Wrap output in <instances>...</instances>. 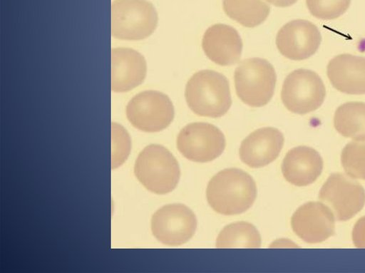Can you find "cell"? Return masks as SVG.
Returning a JSON list of instances; mask_svg holds the SVG:
<instances>
[{
	"instance_id": "cell-1",
	"label": "cell",
	"mask_w": 365,
	"mask_h": 273,
	"mask_svg": "<svg viewBox=\"0 0 365 273\" xmlns=\"http://www.w3.org/2000/svg\"><path fill=\"white\" fill-rule=\"evenodd\" d=\"M207 200L217 212L232 215L247 211L257 197V186L252 177L238 168H227L210 180Z\"/></svg>"
},
{
	"instance_id": "cell-2",
	"label": "cell",
	"mask_w": 365,
	"mask_h": 273,
	"mask_svg": "<svg viewBox=\"0 0 365 273\" xmlns=\"http://www.w3.org/2000/svg\"><path fill=\"white\" fill-rule=\"evenodd\" d=\"M185 96L191 110L200 116L220 118L232 104L227 78L212 70L194 73L186 84Z\"/></svg>"
},
{
	"instance_id": "cell-3",
	"label": "cell",
	"mask_w": 365,
	"mask_h": 273,
	"mask_svg": "<svg viewBox=\"0 0 365 273\" xmlns=\"http://www.w3.org/2000/svg\"><path fill=\"white\" fill-rule=\"evenodd\" d=\"M134 173L147 190L163 195L175 188L180 170L177 160L166 148L151 144L139 153Z\"/></svg>"
},
{
	"instance_id": "cell-4",
	"label": "cell",
	"mask_w": 365,
	"mask_h": 273,
	"mask_svg": "<svg viewBox=\"0 0 365 273\" xmlns=\"http://www.w3.org/2000/svg\"><path fill=\"white\" fill-rule=\"evenodd\" d=\"M236 93L251 107L267 104L274 95L277 75L273 66L266 59L250 58L243 60L234 73Z\"/></svg>"
},
{
	"instance_id": "cell-5",
	"label": "cell",
	"mask_w": 365,
	"mask_h": 273,
	"mask_svg": "<svg viewBox=\"0 0 365 273\" xmlns=\"http://www.w3.org/2000/svg\"><path fill=\"white\" fill-rule=\"evenodd\" d=\"M158 13L147 0H115L111 6V33L115 38L137 41L150 36L158 25Z\"/></svg>"
},
{
	"instance_id": "cell-6",
	"label": "cell",
	"mask_w": 365,
	"mask_h": 273,
	"mask_svg": "<svg viewBox=\"0 0 365 273\" xmlns=\"http://www.w3.org/2000/svg\"><path fill=\"white\" fill-rule=\"evenodd\" d=\"M125 112L133 127L148 133L165 129L175 115L170 98L162 92L153 90L144 91L133 96L127 104Z\"/></svg>"
},
{
	"instance_id": "cell-7",
	"label": "cell",
	"mask_w": 365,
	"mask_h": 273,
	"mask_svg": "<svg viewBox=\"0 0 365 273\" xmlns=\"http://www.w3.org/2000/svg\"><path fill=\"white\" fill-rule=\"evenodd\" d=\"M326 96L319 76L313 71L299 68L285 78L281 91L284 105L292 113L304 115L319 108Z\"/></svg>"
},
{
	"instance_id": "cell-8",
	"label": "cell",
	"mask_w": 365,
	"mask_h": 273,
	"mask_svg": "<svg viewBox=\"0 0 365 273\" xmlns=\"http://www.w3.org/2000/svg\"><path fill=\"white\" fill-rule=\"evenodd\" d=\"M222 132L212 124L197 122L187 124L177 137V148L187 159L199 163L212 161L225 148Z\"/></svg>"
},
{
	"instance_id": "cell-9",
	"label": "cell",
	"mask_w": 365,
	"mask_h": 273,
	"mask_svg": "<svg viewBox=\"0 0 365 273\" xmlns=\"http://www.w3.org/2000/svg\"><path fill=\"white\" fill-rule=\"evenodd\" d=\"M196 228L195 215L182 204L165 205L158 210L151 219L153 235L167 245L178 246L187 242Z\"/></svg>"
},
{
	"instance_id": "cell-10",
	"label": "cell",
	"mask_w": 365,
	"mask_h": 273,
	"mask_svg": "<svg viewBox=\"0 0 365 273\" xmlns=\"http://www.w3.org/2000/svg\"><path fill=\"white\" fill-rule=\"evenodd\" d=\"M319 198L330 206L338 220L346 221L363 208L365 191L351 177L333 173L322 187Z\"/></svg>"
},
{
	"instance_id": "cell-11",
	"label": "cell",
	"mask_w": 365,
	"mask_h": 273,
	"mask_svg": "<svg viewBox=\"0 0 365 273\" xmlns=\"http://www.w3.org/2000/svg\"><path fill=\"white\" fill-rule=\"evenodd\" d=\"M322 41L317 26L304 19L292 20L284 24L278 31L276 45L284 57L302 61L313 56Z\"/></svg>"
},
{
	"instance_id": "cell-12",
	"label": "cell",
	"mask_w": 365,
	"mask_h": 273,
	"mask_svg": "<svg viewBox=\"0 0 365 273\" xmlns=\"http://www.w3.org/2000/svg\"><path fill=\"white\" fill-rule=\"evenodd\" d=\"M291 225L294 232L304 242L318 243L334 234V216L326 205L309 202L295 211Z\"/></svg>"
},
{
	"instance_id": "cell-13",
	"label": "cell",
	"mask_w": 365,
	"mask_h": 273,
	"mask_svg": "<svg viewBox=\"0 0 365 273\" xmlns=\"http://www.w3.org/2000/svg\"><path fill=\"white\" fill-rule=\"evenodd\" d=\"M202 47L210 60L220 66H231L237 63L242 51V40L232 26L216 24L205 32Z\"/></svg>"
},
{
	"instance_id": "cell-14",
	"label": "cell",
	"mask_w": 365,
	"mask_h": 273,
	"mask_svg": "<svg viewBox=\"0 0 365 273\" xmlns=\"http://www.w3.org/2000/svg\"><path fill=\"white\" fill-rule=\"evenodd\" d=\"M284 144L283 134L277 128L264 127L251 133L241 143L240 157L251 168H261L274 161Z\"/></svg>"
},
{
	"instance_id": "cell-15",
	"label": "cell",
	"mask_w": 365,
	"mask_h": 273,
	"mask_svg": "<svg viewBox=\"0 0 365 273\" xmlns=\"http://www.w3.org/2000/svg\"><path fill=\"white\" fill-rule=\"evenodd\" d=\"M147 73L145 58L129 48L111 51V89L115 93L129 91L141 84Z\"/></svg>"
},
{
	"instance_id": "cell-16",
	"label": "cell",
	"mask_w": 365,
	"mask_h": 273,
	"mask_svg": "<svg viewBox=\"0 0 365 273\" xmlns=\"http://www.w3.org/2000/svg\"><path fill=\"white\" fill-rule=\"evenodd\" d=\"M327 73L337 91L350 95L365 94V57L337 55L329 61Z\"/></svg>"
},
{
	"instance_id": "cell-17",
	"label": "cell",
	"mask_w": 365,
	"mask_h": 273,
	"mask_svg": "<svg viewBox=\"0 0 365 273\" xmlns=\"http://www.w3.org/2000/svg\"><path fill=\"white\" fill-rule=\"evenodd\" d=\"M322 168L323 160L319 153L307 146L291 149L282 163L283 176L296 186H306L314 182Z\"/></svg>"
},
{
	"instance_id": "cell-18",
	"label": "cell",
	"mask_w": 365,
	"mask_h": 273,
	"mask_svg": "<svg viewBox=\"0 0 365 273\" xmlns=\"http://www.w3.org/2000/svg\"><path fill=\"white\" fill-rule=\"evenodd\" d=\"M334 125L346 138L365 140V103L348 102L336 110Z\"/></svg>"
},
{
	"instance_id": "cell-19",
	"label": "cell",
	"mask_w": 365,
	"mask_h": 273,
	"mask_svg": "<svg viewBox=\"0 0 365 273\" xmlns=\"http://www.w3.org/2000/svg\"><path fill=\"white\" fill-rule=\"evenodd\" d=\"M222 6L230 18L248 28L263 23L270 11L269 5L263 0H222Z\"/></svg>"
},
{
	"instance_id": "cell-20",
	"label": "cell",
	"mask_w": 365,
	"mask_h": 273,
	"mask_svg": "<svg viewBox=\"0 0 365 273\" xmlns=\"http://www.w3.org/2000/svg\"><path fill=\"white\" fill-rule=\"evenodd\" d=\"M261 237L257 228L246 222H238L225 227L216 239L217 248H259Z\"/></svg>"
},
{
	"instance_id": "cell-21",
	"label": "cell",
	"mask_w": 365,
	"mask_h": 273,
	"mask_svg": "<svg viewBox=\"0 0 365 273\" xmlns=\"http://www.w3.org/2000/svg\"><path fill=\"white\" fill-rule=\"evenodd\" d=\"M341 164L351 178L365 180V140L351 141L344 148Z\"/></svg>"
},
{
	"instance_id": "cell-22",
	"label": "cell",
	"mask_w": 365,
	"mask_h": 273,
	"mask_svg": "<svg viewBox=\"0 0 365 273\" xmlns=\"http://www.w3.org/2000/svg\"><path fill=\"white\" fill-rule=\"evenodd\" d=\"M350 3L351 0H306L311 14L322 20L339 17L346 11Z\"/></svg>"
},
{
	"instance_id": "cell-23",
	"label": "cell",
	"mask_w": 365,
	"mask_h": 273,
	"mask_svg": "<svg viewBox=\"0 0 365 273\" xmlns=\"http://www.w3.org/2000/svg\"><path fill=\"white\" fill-rule=\"evenodd\" d=\"M111 168H116L127 159L130 150V139L124 128L116 123L111 125Z\"/></svg>"
},
{
	"instance_id": "cell-24",
	"label": "cell",
	"mask_w": 365,
	"mask_h": 273,
	"mask_svg": "<svg viewBox=\"0 0 365 273\" xmlns=\"http://www.w3.org/2000/svg\"><path fill=\"white\" fill-rule=\"evenodd\" d=\"M352 239L358 248H365V216L355 224L352 232Z\"/></svg>"
},
{
	"instance_id": "cell-25",
	"label": "cell",
	"mask_w": 365,
	"mask_h": 273,
	"mask_svg": "<svg viewBox=\"0 0 365 273\" xmlns=\"http://www.w3.org/2000/svg\"><path fill=\"white\" fill-rule=\"evenodd\" d=\"M269 3L279 7L289 6L294 4L297 0H266Z\"/></svg>"
}]
</instances>
